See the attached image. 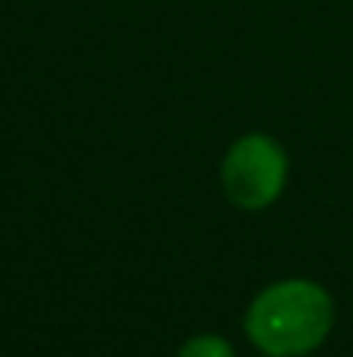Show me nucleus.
<instances>
[{
  "instance_id": "obj_1",
  "label": "nucleus",
  "mask_w": 353,
  "mask_h": 357,
  "mask_svg": "<svg viewBox=\"0 0 353 357\" xmlns=\"http://www.w3.org/2000/svg\"><path fill=\"white\" fill-rule=\"evenodd\" d=\"M242 326L267 357H305L333 330V298L305 278L277 281L253 298Z\"/></svg>"
},
{
  "instance_id": "obj_2",
  "label": "nucleus",
  "mask_w": 353,
  "mask_h": 357,
  "mask_svg": "<svg viewBox=\"0 0 353 357\" xmlns=\"http://www.w3.org/2000/svg\"><path fill=\"white\" fill-rule=\"evenodd\" d=\"M288 181V156L270 135H242L222 160V188L235 208L260 212L277 202Z\"/></svg>"
},
{
  "instance_id": "obj_3",
  "label": "nucleus",
  "mask_w": 353,
  "mask_h": 357,
  "mask_svg": "<svg viewBox=\"0 0 353 357\" xmlns=\"http://www.w3.org/2000/svg\"><path fill=\"white\" fill-rule=\"evenodd\" d=\"M177 357H235V351H233L229 340L205 333V337H191V340L180 347V354Z\"/></svg>"
}]
</instances>
